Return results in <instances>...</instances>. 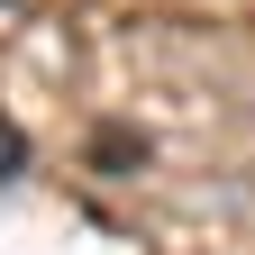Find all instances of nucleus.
<instances>
[{"label":"nucleus","instance_id":"1","mask_svg":"<svg viewBox=\"0 0 255 255\" xmlns=\"http://www.w3.org/2000/svg\"><path fill=\"white\" fill-rule=\"evenodd\" d=\"M146 164V137L137 128H101V137H91V173H110V182H128Z\"/></svg>","mask_w":255,"mask_h":255},{"label":"nucleus","instance_id":"2","mask_svg":"<svg viewBox=\"0 0 255 255\" xmlns=\"http://www.w3.org/2000/svg\"><path fill=\"white\" fill-rule=\"evenodd\" d=\"M27 173V137H18V119L0 110V182H18Z\"/></svg>","mask_w":255,"mask_h":255}]
</instances>
